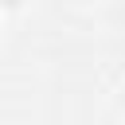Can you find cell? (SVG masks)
<instances>
[{
  "label": "cell",
  "instance_id": "1",
  "mask_svg": "<svg viewBox=\"0 0 125 125\" xmlns=\"http://www.w3.org/2000/svg\"><path fill=\"white\" fill-rule=\"evenodd\" d=\"M4 4H20V0H4Z\"/></svg>",
  "mask_w": 125,
  "mask_h": 125
}]
</instances>
